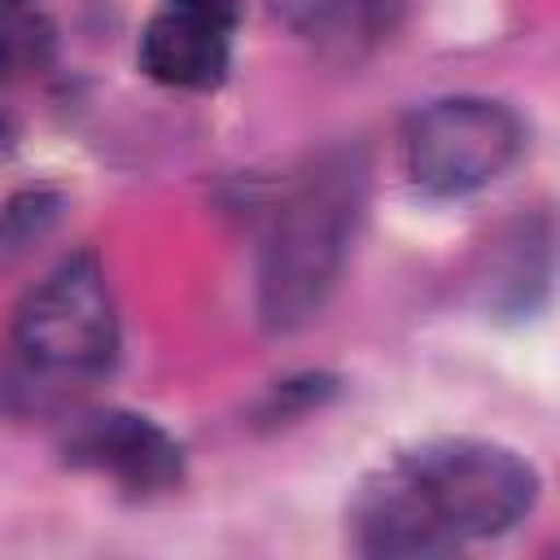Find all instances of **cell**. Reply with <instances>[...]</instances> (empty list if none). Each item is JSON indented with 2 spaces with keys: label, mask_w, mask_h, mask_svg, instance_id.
<instances>
[{
  "label": "cell",
  "mask_w": 560,
  "mask_h": 560,
  "mask_svg": "<svg viewBox=\"0 0 560 560\" xmlns=\"http://www.w3.org/2000/svg\"><path fill=\"white\" fill-rule=\"evenodd\" d=\"M267 9L289 26H315L332 13V0H267Z\"/></svg>",
  "instance_id": "8fae6325"
},
{
  "label": "cell",
  "mask_w": 560,
  "mask_h": 560,
  "mask_svg": "<svg viewBox=\"0 0 560 560\" xmlns=\"http://www.w3.org/2000/svg\"><path fill=\"white\" fill-rule=\"evenodd\" d=\"M368 206V158L332 144L311 158L271 210L258 249V319L271 332L306 328L332 298Z\"/></svg>",
  "instance_id": "7a4b0ae2"
},
{
  "label": "cell",
  "mask_w": 560,
  "mask_h": 560,
  "mask_svg": "<svg viewBox=\"0 0 560 560\" xmlns=\"http://www.w3.org/2000/svg\"><path fill=\"white\" fill-rule=\"evenodd\" d=\"M136 61L162 88L214 92L232 66V31L219 22H206L197 13L162 4L140 31Z\"/></svg>",
  "instance_id": "8992f818"
},
{
  "label": "cell",
  "mask_w": 560,
  "mask_h": 560,
  "mask_svg": "<svg viewBox=\"0 0 560 560\" xmlns=\"http://www.w3.org/2000/svg\"><path fill=\"white\" fill-rule=\"evenodd\" d=\"M13 140H18V131H13V122H9L4 114H0V158H4L9 149H13Z\"/></svg>",
  "instance_id": "7c38bea8"
},
{
  "label": "cell",
  "mask_w": 560,
  "mask_h": 560,
  "mask_svg": "<svg viewBox=\"0 0 560 560\" xmlns=\"http://www.w3.org/2000/svg\"><path fill=\"white\" fill-rule=\"evenodd\" d=\"M525 149V122L490 96H446L411 114L402 158L416 188L429 197H468L508 175Z\"/></svg>",
  "instance_id": "277c9868"
},
{
  "label": "cell",
  "mask_w": 560,
  "mask_h": 560,
  "mask_svg": "<svg viewBox=\"0 0 560 560\" xmlns=\"http://www.w3.org/2000/svg\"><path fill=\"white\" fill-rule=\"evenodd\" d=\"M162 4L184 9V13H197V18L219 22V26H228V31L241 22V9H245V0H162Z\"/></svg>",
  "instance_id": "30bf717a"
},
{
  "label": "cell",
  "mask_w": 560,
  "mask_h": 560,
  "mask_svg": "<svg viewBox=\"0 0 560 560\" xmlns=\"http://www.w3.org/2000/svg\"><path fill=\"white\" fill-rule=\"evenodd\" d=\"M4 398L13 411H48L96 381L118 354V306L92 249L61 258L13 311Z\"/></svg>",
  "instance_id": "3957f363"
},
{
  "label": "cell",
  "mask_w": 560,
  "mask_h": 560,
  "mask_svg": "<svg viewBox=\"0 0 560 560\" xmlns=\"http://www.w3.org/2000/svg\"><path fill=\"white\" fill-rule=\"evenodd\" d=\"M61 459L79 472H96L118 490L149 499L184 481V446L153 416L127 407H101L74 416L61 438Z\"/></svg>",
  "instance_id": "5b68a950"
},
{
  "label": "cell",
  "mask_w": 560,
  "mask_h": 560,
  "mask_svg": "<svg viewBox=\"0 0 560 560\" xmlns=\"http://www.w3.org/2000/svg\"><path fill=\"white\" fill-rule=\"evenodd\" d=\"M337 394V381L324 372H306V376H289L280 381L262 402H258V424H293L306 411H319L328 398Z\"/></svg>",
  "instance_id": "9c48e42d"
},
{
  "label": "cell",
  "mask_w": 560,
  "mask_h": 560,
  "mask_svg": "<svg viewBox=\"0 0 560 560\" xmlns=\"http://www.w3.org/2000/svg\"><path fill=\"white\" fill-rule=\"evenodd\" d=\"M61 192L57 188H22L0 206V267L22 258L61 223Z\"/></svg>",
  "instance_id": "52a82bcc"
},
{
  "label": "cell",
  "mask_w": 560,
  "mask_h": 560,
  "mask_svg": "<svg viewBox=\"0 0 560 560\" xmlns=\"http://www.w3.org/2000/svg\"><path fill=\"white\" fill-rule=\"evenodd\" d=\"M52 61V26L35 13L0 18V79L35 74Z\"/></svg>",
  "instance_id": "ba28073f"
},
{
  "label": "cell",
  "mask_w": 560,
  "mask_h": 560,
  "mask_svg": "<svg viewBox=\"0 0 560 560\" xmlns=\"http://www.w3.org/2000/svg\"><path fill=\"white\" fill-rule=\"evenodd\" d=\"M538 468L490 438H424L372 468L346 508L350 547L372 560L446 556L499 538L538 503Z\"/></svg>",
  "instance_id": "6da1fadb"
},
{
  "label": "cell",
  "mask_w": 560,
  "mask_h": 560,
  "mask_svg": "<svg viewBox=\"0 0 560 560\" xmlns=\"http://www.w3.org/2000/svg\"><path fill=\"white\" fill-rule=\"evenodd\" d=\"M18 4H22V0H0V9H18Z\"/></svg>",
  "instance_id": "4fadbf2b"
}]
</instances>
